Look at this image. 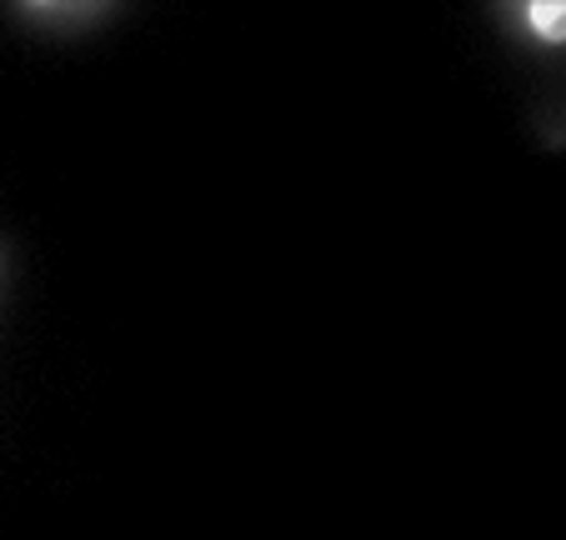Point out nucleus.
Listing matches in <instances>:
<instances>
[{
  "label": "nucleus",
  "mask_w": 566,
  "mask_h": 540,
  "mask_svg": "<svg viewBox=\"0 0 566 540\" xmlns=\"http://www.w3.org/2000/svg\"><path fill=\"white\" fill-rule=\"evenodd\" d=\"M526 15L536 21V31L546 41H562L566 35V6H556V0H536V6H526Z\"/></svg>",
  "instance_id": "obj_1"
}]
</instances>
